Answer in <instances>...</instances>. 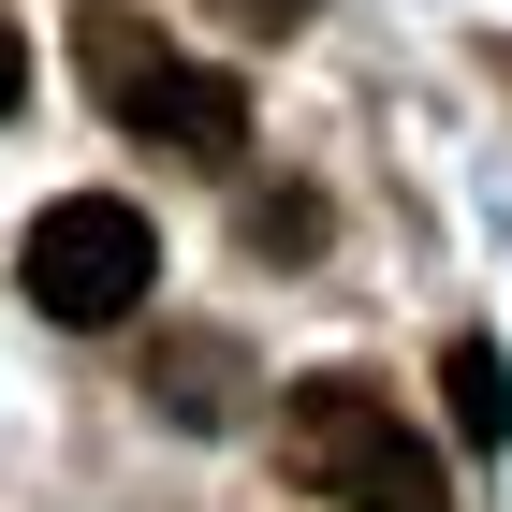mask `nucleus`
<instances>
[{
    "label": "nucleus",
    "instance_id": "obj_1",
    "mask_svg": "<svg viewBox=\"0 0 512 512\" xmlns=\"http://www.w3.org/2000/svg\"><path fill=\"white\" fill-rule=\"evenodd\" d=\"M278 454H293V483L337 512H454V469H439V439L395 410V395H366L352 366H322V381L278 395Z\"/></svg>",
    "mask_w": 512,
    "mask_h": 512
},
{
    "label": "nucleus",
    "instance_id": "obj_2",
    "mask_svg": "<svg viewBox=\"0 0 512 512\" xmlns=\"http://www.w3.org/2000/svg\"><path fill=\"white\" fill-rule=\"evenodd\" d=\"M74 74H88V103H103L132 147H161V161H235L249 147V88L220 74V59H191V44L132 30V15H88Z\"/></svg>",
    "mask_w": 512,
    "mask_h": 512
},
{
    "label": "nucleus",
    "instance_id": "obj_3",
    "mask_svg": "<svg viewBox=\"0 0 512 512\" xmlns=\"http://www.w3.org/2000/svg\"><path fill=\"white\" fill-rule=\"evenodd\" d=\"M15 278H30V308H44V322L103 337V322L147 308L161 235H147V205H118V191H59V205L30 220V249H15Z\"/></svg>",
    "mask_w": 512,
    "mask_h": 512
},
{
    "label": "nucleus",
    "instance_id": "obj_4",
    "mask_svg": "<svg viewBox=\"0 0 512 512\" xmlns=\"http://www.w3.org/2000/svg\"><path fill=\"white\" fill-rule=\"evenodd\" d=\"M147 395L176 410V425H235V410H249V352H235V337H161Z\"/></svg>",
    "mask_w": 512,
    "mask_h": 512
},
{
    "label": "nucleus",
    "instance_id": "obj_5",
    "mask_svg": "<svg viewBox=\"0 0 512 512\" xmlns=\"http://www.w3.org/2000/svg\"><path fill=\"white\" fill-rule=\"evenodd\" d=\"M439 395H454V439H469V454L512 439V366H498V337H454V352H439Z\"/></svg>",
    "mask_w": 512,
    "mask_h": 512
},
{
    "label": "nucleus",
    "instance_id": "obj_6",
    "mask_svg": "<svg viewBox=\"0 0 512 512\" xmlns=\"http://www.w3.org/2000/svg\"><path fill=\"white\" fill-rule=\"evenodd\" d=\"M205 15H220L235 44H278V30H308V0H205Z\"/></svg>",
    "mask_w": 512,
    "mask_h": 512
},
{
    "label": "nucleus",
    "instance_id": "obj_7",
    "mask_svg": "<svg viewBox=\"0 0 512 512\" xmlns=\"http://www.w3.org/2000/svg\"><path fill=\"white\" fill-rule=\"evenodd\" d=\"M15 88H30V44H15V15H0V118H15Z\"/></svg>",
    "mask_w": 512,
    "mask_h": 512
}]
</instances>
